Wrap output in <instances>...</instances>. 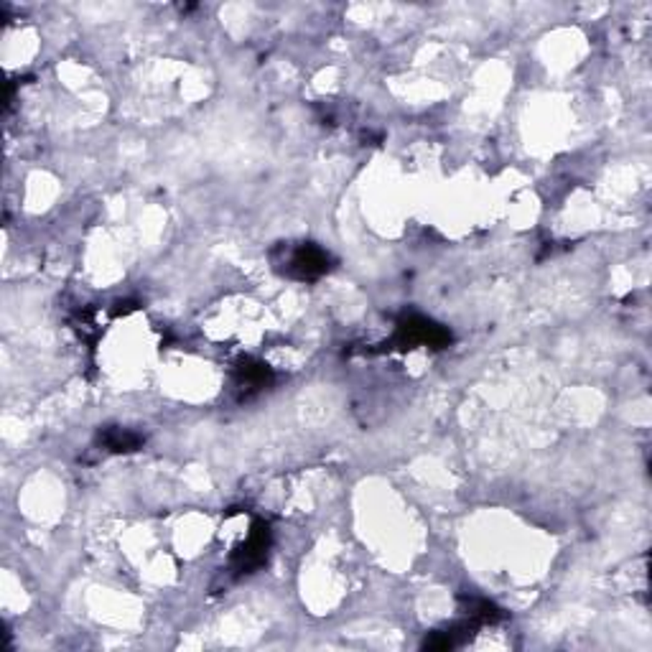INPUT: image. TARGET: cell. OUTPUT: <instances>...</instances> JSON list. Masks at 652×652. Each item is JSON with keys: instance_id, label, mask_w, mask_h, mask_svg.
I'll use <instances>...</instances> for the list:
<instances>
[{"instance_id": "1", "label": "cell", "mask_w": 652, "mask_h": 652, "mask_svg": "<svg viewBox=\"0 0 652 652\" xmlns=\"http://www.w3.org/2000/svg\"><path fill=\"white\" fill-rule=\"evenodd\" d=\"M451 339V334L441 329V326L431 324L421 316H410L405 319L403 324L398 326V342L403 346L413 345H431V346H443Z\"/></svg>"}, {"instance_id": "2", "label": "cell", "mask_w": 652, "mask_h": 652, "mask_svg": "<svg viewBox=\"0 0 652 652\" xmlns=\"http://www.w3.org/2000/svg\"><path fill=\"white\" fill-rule=\"evenodd\" d=\"M326 263H329V258H326L324 250L314 248V245H304V248L293 255V260H290V273L296 278H301V281H308V278L322 275L329 268Z\"/></svg>"}, {"instance_id": "3", "label": "cell", "mask_w": 652, "mask_h": 652, "mask_svg": "<svg viewBox=\"0 0 652 652\" xmlns=\"http://www.w3.org/2000/svg\"><path fill=\"white\" fill-rule=\"evenodd\" d=\"M105 446L107 449H113V451H133L140 446V439L135 436V433H128V431H107L105 433Z\"/></svg>"}]
</instances>
